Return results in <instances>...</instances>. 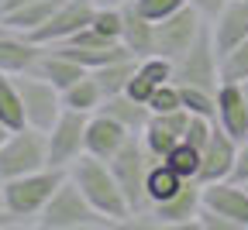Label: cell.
Segmentation results:
<instances>
[{
	"label": "cell",
	"instance_id": "cell-35",
	"mask_svg": "<svg viewBox=\"0 0 248 230\" xmlns=\"http://www.w3.org/2000/svg\"><path fill=\"white\" fill-rule=\"evenodd\" d=\"M234 179H238V182H248V138L241 141V151H238V165H234Z\"/></svg>",
	"mask_w": 248,
	"mask_h": 230
},
{
	"label": "cell",
	"instance_id": "cell-13",
	"mask_svg": "<svg viewBox=\"0 0 248 230\" xmlns=\"http://www.w3.org/2000/svg\"><path fill=\"white\" fill-rule=\"evenodd\" d=\"M238 151L241 141L231 138L228 130L217 124L210 141L203 144V165H200V186L207 182H221V179H234V165H238Z\"/></svg>",
	"mask_w": 248,
	"mask_h": 230
},
{
	"label": "cell",
	"instance_id": "cell-39",
	"mask_svg": "<svg viewBox=\"0 0 248 230\" xmlns=\"http://www.w3.org/2000/svg\"><path fill=\"white\" fill-rule=\"evenodd\" d=\"M0 210H4V179H0Z\"/></svg>",
	"mask_w": 248,
	"mask_h": 230
},
{
	"label": "cell",
	"instance_id": "cell-27",
	"mask_svg": "<svg viewBox=\"0 0 248 230\" xmlns=\"http://www.w3.org/2000/svg\"><path fill=\"white\" fill-rule=\"evenodd\" d=\"M166 165L172 169V172H179L186 182H200V165H203V151L200 148H193L190 141H179L166 158Z\"/></svg>",
	"mask_w": 248,
	"mask_h": 230
},
{
	"label": "cell",
	"instance_id": "cell-28",
	"mask_svg": "<svg viewBox=\"0 0 248 230\" xmlns=\"http://www.w3.org/2000/svg\"><path fill=\"white\" fill-rule=\"evenodd\" d=\"M90 28L110 45H121V35H124V7H104V4H93V17H90Z\"/></svg>",
	"mask_w": 248,
	"mask_h": 230
},
{
	"label": "cell",
	"instance_id": "cell-19",
	"mask_svg": "<svg viewBox=\"0 0 248 230\" xmlns=\"http://www.w3.org/2000/svg\"><path fill=\"white\" fill-rule=\"evenodd\" d=\"M62 0H31V4H21L14 11H0V24L11 28V31H21V35H35V31L55 14V7Z\"/></svg>",
	"mask_w": 248,
	"mask_h": 230
},
{
	"label": "cell",
	"instance_id": "cell-18",
	"mask_svg": "<svg viewBox=\"0 0 248 230\" xmlns=\"http://www.w3.org/2000/svg\"><path fill=\"white\" fill-rule=\"evenodd\" d=\"M210 38L217 45V52H231L238 48L245 38H248V4H241V0H231V4L210 17Z\"/></svg>",
	"mask_w": 248,
	"mask_h": 230
},
{
	"label": "cell",
	"instance_id": "cell-29",
	"mask_svg": "<svg viewBox=\"0 0 248 230\" xmlns=\"http://www.w3.org/2000/svg\"><path fill=\"white\" fill-rule=\"evenodd\" d=\"M221 83H248V38L221 55Z\"/></svg>",
	"mask_w": 248,
	"mask_h": 230
},
{
	"label": "cell",
	"instance_id": "cell-14",
	"mask_svg": "<svg viewBox=\"0 0 248 230\" xmlns=\"http://www.w3.org/2000/svg\"><path fill=\"white\" fill-rule=\"evenodd\" d=\"M200 210H203V186L200 182H186L172 200L155 203L148 216L159 227H197Z\"/></svg>",
	"mask_w": 248,
	"mask_h": 230
},
{
	"label": "cell",
	"instance_id": "cell-6",
	"mask_svg": "<svg viewBox=\"0 0 248 230\" xmlns=\"http://www.w3.org/2000/svg\"><path fill=\"white\" fill-rule=\"evenodd\" d=\"M45 165H48V144H45V130H38V127L11 130L7 141L0 144V179L4 182L38 172Z\"/></svg>",
	"mask_w": 248,
	"mask_h": 230
},
{
	"label": "cell",
	"instance_id": "cell-2",
	"mask_svg": "<svg viewBox=\"0 0 248 230\" xmlns=\"http://www.w3.org/2000/svg\"><path fill=\"white\" fill-rule=\"evenodd\" d=\"M66 169H38V172H28L17 179L4 182V210L14 216V223H38L42 210L48 206V200L55 196V189L66 182Z\"/></svg>",
	"mask_w": 248,
	"mask_h": 230
},
{
	"label": "cell",
	"instance_id": "cell-3",
	"mask_svg": "<svg viewBox=\"0 0 248 230\" xmlns=\"http://www.w3.org/2000/svg\"><path fill=\"white\" fill-rule=\"evenodd\" d=\"M197 227L207 230H245L248 227V186L238 179H221L203 186V210Z\"/></svg>",
	"mask_w": 248,
	"mask_h": 230
},
{
	"label": "cell",
	"instance_id": "cell-12",
	"mask_svg": "<svg viewBox=\"0 0 248 230\" xmlns=\"http://www.w3.org/2000/svg\"><path fill=\"white\" fill-rule=\"evenodd\" d=\"M190 110H172V114H152L148 117V124H145V130H141V144H145V151L152 155V158H166L179 141H186V127H190Z\"/></svg>",
	"mask_w": 248,
	"mask_h": 230
},
{
	"label": "cell",
	"instance_id": "cell-25",
	"mask_svg": "<svg viewBox=\"0 0 248 230\" xmlns=\"http://www.w3.org/2000/svg\"><path fill=\"white\" fill-rule=\"evenodd\" d=\"M183 186H186V179H183L179 172H172L166 161H159V158L152 161L148 179H145V192H148V203H152V206H155V203L172 200V196H176ZM148 213H152V210H148Z\"/></svg>",
	"mask_w": 248,
	"mask_h": 230
},
{
	"label": "cell",
	"instance_id": "cell-33",
	"mask_svg": "<svg viewBox=\"0 0 248 230\" xmlns=\"http://www.w3.org/2000/svg\"><path fill=\"white\" fill-rule=\"evenodd\" d=\"M214 127H217V120H210V117H190V127H186V141H190L193 148L203 151V144H207L210 134H214Z\"/></svg>",
	"mask_w": 248,
	"mask_h": 230
},
{
	"label": "cell",
	"instance_id": "cell-8",
	"mask_svg": "<svg viewBox=\"0 0 248 230\" xmlns=\"http://www.w3.org/2000/svg\"><path fill=\"white\" fill-rule=\"evenodd\" d=\"M176 83L217 93V86H221V52H217V45L210 38V24L200 35V42L176 58Z\"/></svg>",
	"mask_w": 248,
	"mask_h": 230
},
{
	"label": "cell",
	"instance_id": "cell-17",
	"mask_svg": "<svg viewBox=\"0 0 248 230\" xmlns=\"http://www.w3.org/2000/svg\"><path fill=\"white\" fill-rule=\"evenodd\" d=\"M217 124L238 141L248 138V83L217 86Z\"/></svg>",
	"mask_w": 248,
	"mask_h": 230
},
{
	"label": "cell",
	"instance_id": "cell-10",
	"mask_svg": "<svg viewBox=\"0 0 248 230\" xmlns=\"http://www.w3.org/2000/svg\"><path fill=\"white\" fill-rule=\"evenodd\" d=\"M17 86H21V96H24V114H28V127H38V130H48L66 103H62V89L52 86L45 76L38 72H24L17 76Z\"/></svg>",
	"mask_w": 248,
	"mask_h": 230
},
{
	"label": "cell",
	"instance_id": "cell-23",
	"mask_svg": "<svg viewBox=\"0 0 248 230\" xmlns=\"http://www.w3.org/2000/svg\"><path fill=\"white\" fill-rule=\"evenodd\" d=\"M100 110H104V114H110L114 120H121L124 127L131 130V134H141V130H145V124H148V117H152L148 103H138L135 96H128V93H117V96H107Z\"/></svg>",
	"mask_w": 248,
	"mask_h": 230
},
{
	"label": "cell",
	"instance_id": "cell-16",
	"mask_svg": "<svg viewBox=\"0 0 248 230\" xmlns=\"http://www.w3.org/2000/svg\"><path fill=\"white\" fill-rule=\"evenodd\" d=\"M42 52H45V45H38L35 38L21 35V31H11V28L0 31V72H7V76L35 72Z\"/></svg>",
	"mask_w": 248,
	"mask_h": 230
},
{
	"label": "cell",
	"instance_id": "cell-24",
	"mask_svg": "<svg viewBox=\"0 0 248 230\" xmlns=\"http://www.w3.org/2000/svg\"><path fill=\"white\" fill-rule=\"evenodd\" d=\"M0 124L7 130H21L28 127V114H24V96L17 86V76L0 72Z\"/></svg>",
	"mask_w": 248,
	"mask_h": 230
},
{
	"label": "cell",
	"instance_id": "cell-1",
	"mask_svg": "<svg viewBox=\"0 0 248 230\" xmlns=\"http://www.w3.org/2000/svg\"><path fill=\"white\" fill-rule=\"evenodd\" d=\"M69 179L83 189V196L93 203V210H97L110 227L117 223H131V206H128V196H124L110 161L104 158H93V155H83L79 161H73L69 169Z\"/></svg>",
	"mask_w": 248,
	"mask_h": 230
},
{
	"label": "cell",
	"instance_id": "cell-30",
	"mask_svg": "<svg viewBox=\"0 0 248 230\" xmlns=\"http://www.w3.org/2000/svg\"><path fill=\"white\" fill-rule=\"evenodd\" d=\"M183 107L193 117H210L217 120V93L200 89V86H183Z\"/></svg>",
	"mask_w": 248,
	"mask_h": 230
},
{
	"label": "cell",
	"instance_id": "cell-37",
	"mask_svg": "<svg viewBox=\"0 0 248 230\" xmlns=\"http://www.w3.org/2000/svg\"><path fill=\"white\" fill-rule=\"evenodd\" d=\"M0 227H17V223H14V216H11L7 210H0Z\"/></svg>",
	"mask_w": 248,
	"mask_h": 230
},
{
	"label": "cell",
	"instance_id": "cell-31",
	"mask_svg": "<svg viewBox=\"0 0 248 230\" xmlns=\"http://www.w3.org/2000/svg\"><path fill=\"white\" fill-rule=\"evenodd\" d=\"M148 110H152V114H172V110H183V86H179L176 79L162 83L159 89L152 93Z\"/></svg>",
	"mask_w": 248,
	"mask_h": 230
},
{
	"label": "cell",
	"instance_id": "cell-7",
	"mask_svg": "<svg viewBox=\"0 0 248 230\" xmlns=\"http://www.w3.org/2000/svg\"><path fill=\"white\" fill-rule=\"evenodd\" d=\"M86 120L90 114L76 110H62V117L45 130V144H48V165L52 169H73V161L86 155Z\"/></svg>",
	"mask_w": 248,
	"mask_h": 230
},
{
	"label": "cell",
	"instance_id": "cell-32",
	"mask_svg": "<svg viewBox=\"0 0 248 230\" xmlns=\"http://www.w3.org/2000/svg\"><path fill=\"white\" fill-rule=\"evenodd\" d=\"M131 7L141 14V17H148V21H166V17H172L176 11H183L186 7V0H131Z\"/></svg>",
	"mask_w": 248,
	"mask_h": 230
},
{
	"label": "cell",
	"instance_id": "cell-11",
	"mask_svg": "<svg viewBox=\"0 0 248 230\" xmlns=\"http://www.w3.org/2000/svg\"><path fill=\"white\" fill-rule=\"evenodd\" d=\"M93 17V0H62V4L55 7V14L35 31V38L38 45H62V42H69L73 35H79V31L90 24Z\"/></svg>",
	"mask_w": 248,
	"mask_h": 230
},
{
	"label": "cell",
	"instance_id": "cell-34",
	"mask_svg": "<svg viewBox=\"0 0 248 230\" xmlns=\"http://www.w3.org/2000/svg\"><path fill=\"white\" fill-rule=\"evenodd\" d=\"M186 4H190V7H197V11H200V14L210 21V17H217V14H221V11L231 4V0H186Z\"/></svg>",
	"mask_w": 248,
	"mask_h": 230
},
{
	"label": "cell",
	"instance_id": "cell-36",
	"mask_svg": "<svg viewBox=\"0 0 248 230\" xmlns=\"http://www.w3.org/2000/svg\"><path fill=\"white\" fill-rule=\"evenodd\" d=\"M93 4H104V7H124V4H131V0H93Z\"/></svg>",
	"mask_w": 248,
	"mask_h": 230
},
{
	"label": "cell",
	"instance_id": "cell-4",
	"mask_svg": "<svg viewBox=\"0 0 248 230\" xmlns=\"http://www.w3.org/2000/svg\"><path fill=\"white\" fill-rule=\"evenodd\" d=\"M35 227H42V230H90V227H110V223L93 210V203L83 196V189L66 175V182L55 189V196L42 210Z\"/></svg>",
	"mask_w": 248,
	"mask_h": 230
},
{
	"label": "cell",
	"instance_id": "cell-5",
	"mask_svg": "<svg viewBox=\"0 0 248 230\" xmlns=\"http://www.w3.org/2000/svg\"><path fill=\"white\" fill-rule=\"evenodd\" d=\"M152 155L145 151L141 138L135 134L128 144H124L114 158H110V169L124 189V196H128V206H131V223H138L141 216H148L152 203H148V192H145V179H148V169H152Z\"/></svg>",
	"mask_w": 248,
	"mask_h": 230
},
{
	"label": "cell",
	"instance_id": "cell-41",
	"mask_svg": "<svg viewBox=\"0 0 248 230\" xmlns=\"http://www.w3.org/2000/svg\"><path fill=\"white\" fill-rule=\"evenodd\" d=\"M0 31H4V24H0Z\"/></svg>",
	"mask_w": 248,
	"mask_h": 230
},
{
	"label": "cell",
	"instance_id": "cell-21",
	"mask_svg": "<svg viewBox=\"0 0 248 230\" xmlns=\"http://www.w3.org/2000/svg\"><path fill=\"white\" fill-rule=\"evenodd\" d=\"M121 45L128 48L135 58H145L155 52V21L141 17L131 4H124V35H121Z\"/></svg>",
	"mask_w": 248,
	"mask_h": 230
},
{
	"label": "cell",
	"instance_id": "cell-9",
	"mask_svg": "<svg viewBox=\"0 0 248 230\" xmlns=\"http://www.w3.org/2000/svg\"><path fill=\"white\" fill-rule=\"evenodd\" d=\"M207 24H210V21H207L197 7L186 4V7L176 11L172 17H166V21L155 24V52L176 62L183 52H190V48L200 42V35L207 31Z\"/></svg>",
	"mask_w": 248,
	"mask_h": 230
},
{
	"label": "cell",
	"instance_id": "cell-38",
	"mask_svg": "<svg viewBox=\"0 0 248 230\" xmlns=\"http://www.w3.org/2000/svg\"><path fill=\"white\" fill-rule=\"evenodd\" d=\"M7 134H11V130H7L4 124H0V144H4V141H7Z\"/></svg>",
	"mask_w": 248,
	"mask_h": 230
},
{
	"label": "cell",
	"instance_id": "cell-40",
	"mask_svg": "<svg viewBox=\"0 0 248 230\" xmlns=\"http://www.w3.org/2000/svg\"><path fill=\"white\" fill-rule=\"evenodd\" d=\"M241 4H248V0H241Z\"/></svg>",
	"mask_w": 248,
	"mask_h": 230
},
{
	"label": "cell",
	"instance_id": "cell-15",
	"mask_svg": "<svg viewBox=\"0 0 248 230\" xmlns=\"http://www.w3.org/2000/svg\"><path fill=\"white\" fill-rule=\"evenodd\" d=\"M131 138H135L131 130L121 120H114L110 114H104V110L90 114V120H86V155H93V158L110 161Z\"/></svg>",
	"mask_w": 248,
	"mask_h": 230
},
{
	"label": "cell",
	"instance_id": "cell-42",
	"mask_svg": "<svg viewBox=\"0 0 248 230\" xmlns=\"http://www.w3.org/2000/svg\"><path fill=\"white\" fill-rule=\"evenodd\" d=\"M245 186H248V182H245Z\"/></svg>",
	"mask_w": 248,
	"mask_h": 230
},
{
	"label": "cell",
	"instance_id": "cell-22",
	"mask_svg": "<svg viewBox=\"0 0 248 230\" xmlns=\"http://www.w3.org/2000/svg\"><path fill=\"white\" fill-rule=\"evenodd\" d=\"M107 100L104 86L97 83V76L86 72L83 79H76L69 89H62V103H66V110H76V114H97Z\"/></svg>",
	"mask_w": 248,
	"mask_h": 230
},
{
	"label": "cell",
	"instance_id": "cell-20",
	"mask_svg": "<svg viewBox=\"0 0 248 230\" xmlns=\"http://www.w3.org/2000/svg\"><path fill=\"white\" fill-rule=\"evenodd\" d=\"M35 72L38 76H45L52 86H59V89H69L76 79H83L90 69H83V65L76 62V58H69L66 52H59V48H45L42 52V58H38V65H35Z\"/></svg>",
	"mask_w": 248,
	"mask_h": 230
},
{
	"label": "cell",
	"instance_id": "cell-26",
	"mask_svg": "<svg viewBox=\"0 0 248 230\" xmlns=\"http://www.w3.org/2000/svg\"><path fill=\"white\" fill-rule=\"evenodd\" d=\"M135 69H138V58H135V55H121V58H114V62L100 65V69H93V76H97V83L104 86V93H107V96H117V93L128 89V83H131Z\"/></svg>",
	"mask_w": 248,
	"mask_h": 230
}]
</instances>
